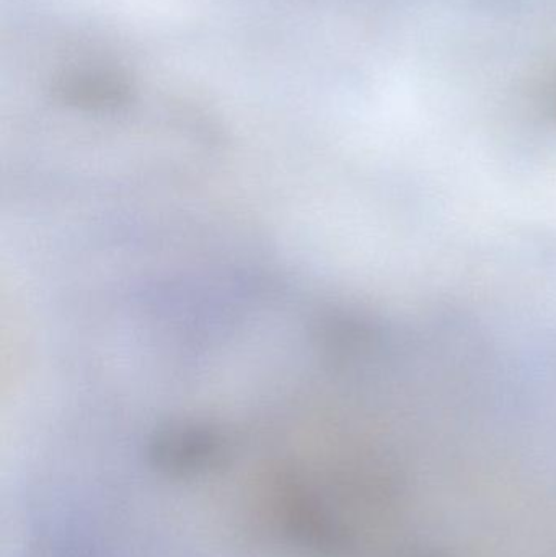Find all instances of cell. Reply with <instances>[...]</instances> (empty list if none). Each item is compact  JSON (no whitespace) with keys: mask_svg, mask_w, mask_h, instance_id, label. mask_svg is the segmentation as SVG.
Masks as SVG:
<instances>
[{"mask_svg":"<svg viewBox=\"0 0 556 557\" xmlns=\"http://www.w3.org/2000/svg\"><path fill=\"white\" fill-rule=\"evenodd\" d=\"M149 457L169 476H199L225 463L227 445L214 429L173 428L153 438Z\"/></svg>","mask_w":556,"mask_h":557,"instance_id":"6da1fadb","label":"cell"},{"mask_svg":"<svg viewBox=\"0 0 556 557\" xmlns=\"http://www.w3.org/2000/svg\"><path fill=\"white\" fill-rule=\"evenodd\" d=\"M551 98H552V104H554V108L556 110V77L554 78V82H552V85H551Z\"/></svg>","mask_w":556,"mask_h":557,"instance_id":"7a4b0ae2","label":"cell"}]
</instances>
